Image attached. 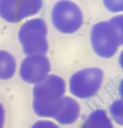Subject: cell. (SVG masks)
I'll use <instances>...</instances> for the list:
<instances>
[{"label":"cell","instance_id":"1","mask_svg":"<svg viewBox=\"0 0 123 128\" xmlns=\"http://www.w3.org/2000/svg\"><path fill=\"white\" fill-rule=\"evenodd\" d=\"M66 84L62 78L51 74L33 89V110L36 115L53 118L65 96Z\"/></svg>","mask_w":123,"mask_h":128},{"label":"cell","instance_id":"2","mask_svg":"<svg viewBox=\"0 0 123 128\" xmlns=\"http://www.w3.org/2000/svg\"><path fill=\"white\" fill-rule=\"evenodd\" d=\"M123 19L122 14L117 15L108 21L99 22L93 26L91 44L98 56L111 58L123 44Z\"/></svg>","mask_w":123,"mask_h":128},{"label":"cell","instance_id":"3","mask_svg":"<svg viewBox=\"0 0 123 128\" xmlns=\"http://www.w3.org/2000/svg\"><path fill=\"white\" fill-rule=\"evenodd\" d=\"M18 37L26 55L47 52V27L43 19L36 18L26 21L20 26Z\"/></svg>","mask_w":123,"mask_h":128},{"label":"cell","instance_id":"4","mask_svg":"<svg viewBox=\"0 0 123 128\" xmlns=\"http://www.w3.org/2000/svg\"><path fill=\"white\" fill-rule=\"evenodd\" d=\"M104 79L102 70L91 67L78 71L72 76L69 89L72 95L81 99L94 96L101 88Z\"/></svg>","mask_w":123,"mask_h":128},{"label":"cell","instance_id":"5","mask_svg":"<svg viewBox=\"0 0 123 128\" xmlns=\"http://www.w3.org/2000/svg\"><path fill=\"white\" fill-rule=\"evenodd\" d=\"M52 21L55 28L65 34L77 32L83 22L82 12L76 3L69 0L57 2L52 9Z\"/></svg>","mask_w":123,"mask_h":128},{"label":"cell","instance_id":"6","mask_svg":"<svg viewBox=\"0 0 123 128\" xmlns=\"http://www.w3.org/2000/svg\"><path fill=\"white\" fill-rule=\"evenodd\" d=\"M43 2L35 0H1L0 16L7 22L16 23L37 14Z\"/></svg>","mask_w":123,"mask_h":128},{"label":"cell","instance_id":"7","mask_svg":"<svg viewBox=\"0 0 123 128\" xmlns=\"http://www.w3.org/2000/svg\"><path fill=\"white\" fill-rule=\"evenodd\" d=\"M51 70V64L46 54L27 56L19 68L20 77L26 83L36 84L45 79Z\"/></svg>","mask_w":123,"mask_h":128},{"label":"cell","instance_id":"8","mask_svg":"<svg viewBox=\"0 0 123 128\" xmlns=\"http://www.w3.org/2000/svg\"><path fill=\"white\" fill-rule=\"evenodd\" d=\"M80 114V106L78 101L71 97L65 96L53 119L61 125L68 126L77 122Z\"/></svg>","mask_w":123,"mask_h":128},{"label":"cell","instance_id":"9","mask_svg":"<svg viewBox=\"0 0 123 128\" xmlns=\"http://www.w3.org/2000/svg\"><path fill=\"white\" fill-rule=\"evenodd\" d=\"M80 128H114L107 113L102 109L93 111L82 122Z\"/></svg>","mask_w":123,"mask_h":128},{"label":"cell","instance_id":"10","mask_svg":"<svg viewBox=\"0 0 123 128\" xmlns=\"http://www.w3.org/2000/svg\"><path fill=\"white\" fill-rule=\"evenodd\" d=\"M16 69L14 58L9 52L0 50V80H7L14 76Z\"/></svg>","mask_w":123,"mask_h":128},{"label":"cell","instance_id":"11","mask_svg":"<svg viewBox=\"0 0 123 128\" xmlns=\"http://www.w3.org/2000/svg\"><path fill=\"white\" fill-rule=\"evenodd\" d=\"M111 119L117 125L122 126L123 124V103L122 99L114 101L109 107Z\"/></svg>","mask_w":123,"mask_h":128},{"label":"cell","instance_id":"12","mask_svg":"<svg viewBox=\"0 0 123 128\" xmlns=\"http://www.w3.org/2000/svg\"><path fill=\"white\" fill-rule=\"evenodd\" d=\"M13 119L8 106L0 99V128H12Z\"/></svg>","mask_w":123,"mask_h":128},{"label":"cell","instance_id":"13","mask_svg":"<svg viewBox=\"0 0 123 128\" xmlns=\"http://www.w3.org/2000/svg\"><path fill=\"white\" fill-rule=\"evenodd\" d=\"M103 2L104 6L111 12L118 13L123 11V0H104Z\"/></svg>","mask_w":123,"mask_h":128},{"label":"cell","instance_id":"14","mask_svg":"<svg viewBox=\"0 0 123 128\" xmlns=\"http://www.w3.org/2000/svg\"><path fill=\"white\" fill-rule=\"evenodd\" d=\"M30 128H60L58 124L49 120H41L35 122Z\"/></svg>","mask_w":123,"mask_h":128}]
</instances>
